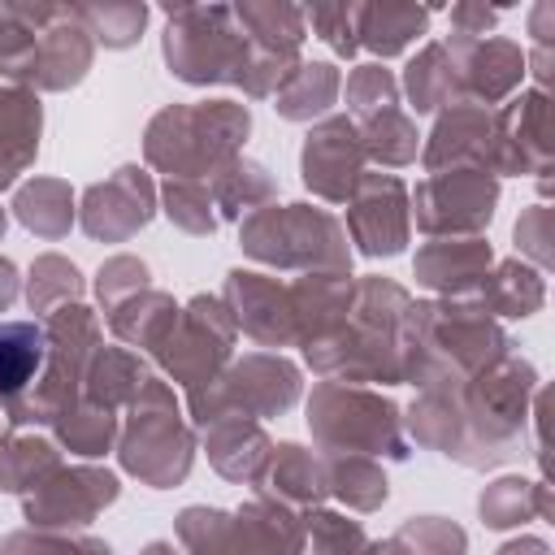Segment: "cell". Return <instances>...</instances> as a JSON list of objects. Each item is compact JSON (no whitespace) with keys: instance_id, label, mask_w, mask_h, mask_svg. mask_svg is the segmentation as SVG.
Returning <instances> with one entry per match:
<instances>
[{"instance_id":"obj_1","label":"cell","mask_w":555,"mask_h":555,"mask_svg":"<svg viewBox=\"0 0 555 555\" xmlns=\"http://www.w3.org/2000/svg\"><path fill=\"white\" fill-rule=\"evenodd\" d=\"M43 360V330L35 321H0V395L22 390Z\"/></svg>"}]
</instances>
